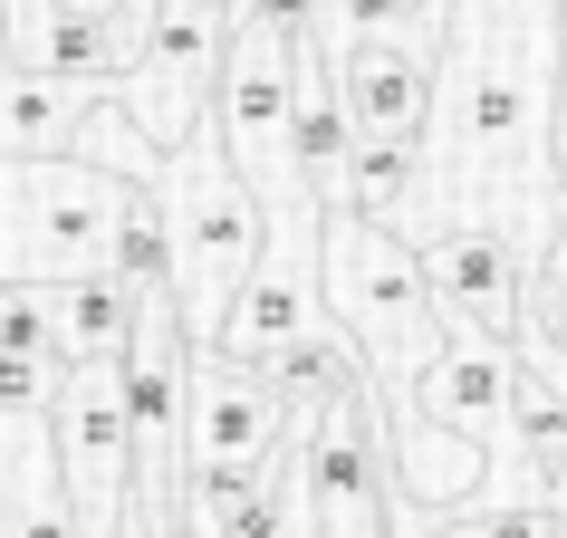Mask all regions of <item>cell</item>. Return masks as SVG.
I'll return each mask as SVG.
<instances>
[{
    "label": "cell",
    "mask_w": 567,
    "mask_h": 538,
    "mask_svg": "<svg viewBox=\"0 0 567 538\" xmlns=\"http://www.w3.org/2000/svg\"><path fill=\"white\" fill-rule=\"evenodd\" d=\"M558 49H567V0H443L404 240L481 221L529 269L548 260L558 211H567V183H558Z\"/></svg>",
    "instance_id": "obj_1"
},
{
    "label": "cell",
    "mask_w": 567,
    "mask_h": 538,
    "mask_svg": "<svg viewBox=\"0 0 567 538\" xmlns=\"http://www.w3.org/2000/svg\"><path fill=\"white\" fill-rule=\"evenodd\" d=\"M318 299H328V328L357 346L365 385H375V433L414 423V375L443 346L414 240L394 221H365V211H318Z\"/></svg>",
    "instance_id": "obj_2"
},
{
    "label": "cell",
    "mask_w": 567,
    "mask_h": 538,
    "mask_svg": "<svg viewBox=\"0 0 567 538\" xmlns=\"http://www.w3.org/2000/svg\"><path fill=\"white\" fill-rule=\"evenodd\" d=\"M154 211H164V289H174L183 346L221 337V308L240 299V279L260 260V193L231 174V154L212 145V125H193L183 145L154 154Z\"/></svg>",
    "instance_id": "obj_3"
},
{
    "label": "cell",
    "mask_w": 567,
    "mask_h": 538,
    "mask_svg": "<svg viewBox=\"0 0 567 538\" xmlns=\"http://www.w3.org/2000/svg\"><path fill=\"white\" fill-rule=\"evenodd\" d=\"M135 193L145 183L106 174L87 154H0V289L96 279Z\"/></svg>",
    "instance_id": "obj_4"
},
{
    "label": "cell",
    "mask_w": 567,
    "mask_h": 538,
    "mask_svg": "<svg viewBox=\"0 0 567 538\" xmlns=\"http://www.w3.org/2000/svg\"><path fill=\"white\" fill-rule=\"evenodd\" d=\"M203 125H212V145L231 154V174L260 193V211H299L308 203V174H299V30L231 20Z\"/></svg>",
    "instance_id": "obj_5"
},
{
    "label": "cell",
    "mask_w": 567,
    "mask_h": 538,
    "mask_svg": "<svg viewBox=\"0 0 567 538\" xmlns=\"http://www.w3.org/2000/svg\"><path fill=\"white\" fill-rule=\"evenodd\" d=\"M231 10L221 0H145V39L116 77V106L145 145H183L212 106V68H221Z\"/></svg>",
    "instance_id": "obj_6"
},
{
    "label": "cell",
    "mask_w": 567,
    "mask_h": 538,
    "mask_svg": "<svg viewBox=\"0 0 567 538\" xmlns=\"http://www.w3.org/2000/svg\"><path fill=\"white\" fill-rule=\"evenodd\" d=\"M49 443H59V480H68V509H78V538H116L125 500H135V433H125V375L116 365H68L59 375Z\"/></svg>",
    "instance_id": "obj_7"
},
{
    "label": "cell",
    "mask_w": 567,
    "mask_h": 538,
    "mask_svg": "<svg viewBox=\"0 0 567 538\" xmlns=\"http://www.w3.org/2000/svg\"><path fill=\"white\" fill-rule=\"evenodd\" d=\"M260 260H250V279H240V299L221 308V356L240 365H269L279 346H299L318 318H328V299H318V203L299 211H260Z\"/></svg>",
    "instance_id": "obj_8"
},
{
    "label": "cell",
    "mask_w": 567,
    "mask_h": 538,
    "mask_svg": "<svg viewBox=\"0 0 567 538\" xmlns=\"http://www.w3.org/2000/svg\"><path fill=\"white\" fill-rule=\"evenodd\" d=\"M289 443V404L260 365L193 346L183 356V472H260Z\"/></svg>",
    "instance_id": "obj_9"
},
{
    "label": "cell",
    "mask_w": 567,
    "mask_h": 538,
    "mask_svg": "<svg viewBox=\"0 0 567 538\" xmlns=\"http://www.w3.org/2000/svg\"><path fill=\"white\" fill-rule=\"evenodd\" d=\"M433 39H443V30H365L357 49L328 68L357 145H423V106H433Z\"/></svg>",
    "instance_id": "obj_10"
},
{
    "label": "cell",
    "mask_w": 567,
    "mask_h": 538,
    "mask_svg": "<svg viewBox=\"0 0 567 538\" xmlns=\"http://www.w3.org/2000/svg\"><path fill=\"white\" fill-rule=\"evenodd\" d=\"M414 260H423V299H433V318H443V328H491V337L519 328L529 260H519L501 231H481V221H452V231L414 240Z\"/></svg>",
    "instance_id": "obj_11"
},
{
    "label": "cell",
    "mask_w": 567,
    "mask_h": 538,
    "mask_svg": "<svg viewBox=\"0 0 567 538\" xmlns=\"http://www.w3.org/2000/svg\"><path fill=\"white\" fill-rule=\"evenodd\" d=\"M509 375H519V346H509V337H491V328H443L433 365L414 375V414L491 452V443H501V423H509Z\"/></svg>",
    "instance_id": "obj_12"
},
{
    "label": "cell",
    "mask_w": 567,
    "mask_h": 538,
    "mask_svg": "<svg viewBox=\"0 0 567 538\" xmlns=\"http://www.w3.org/2000/svg\"><path fill=\"white\" fill-rule=\"evenodd\" d=\"M49 404H0V538H78L59 443H49Z\"/></svg>",
    "instance_id": "obj_13"
},
{
    "label": "cell",
    "mask_w": 567,
    "mask_h": 538,
    "mask_svg": "<svg viewBox=\"0 0 567 538\" xmlns=\"http://www.w3.org/2000/svg\"><path fill=\"white\" fill-rule=\"evenodd\" d=\"M39 299H49V346H59V365H116L125 356L135 299H125L106 269H96V279H59V289H39Z\"/></svg>",
    "instance_id": "obj_14"
},
{
    "label": "cell",
    "mask_w": 567,
    "mask_h": 538,
    "mask_svg": "<svg viewBox=\"0 0 567 538\" xmlns=\"http://www.w3.org/2000/svg\"><path fill=\"white\" fill-rule=\"evenodd\" d=\"M106 279H116L125 299H174V289H164V211H154V193L125 203L116 240H106Z\"/></svg>",
    "instance_id": "obj_15"
},
{
    "label": "cell",
    "mask_w": 567,
    "mask_h": 538,
    "mask_svg": "<svg viewBox=\"0 0 567 538\" xmlns=\"http://www.w3.org/2000/svg\"><path fill=\"white\" fill-rule=\"evenodd\" d=\"M538 269H567V211H558V240H548V260Z\"/></svg>",
    "instance_id": "obj_16"
},
{
    "label": "cell",
    "mask_w": 567,
    "mask_h": 538,
    "mask_svg": "<svg viewBox=\"0 0 567 538\" xmlns=\"http://www.w3.org/2000/svg\"><path fill=\"white\" fill-rule=\"evenodd\" d=\"M78 10H125V0H78Z\"/></svg>",
    "instance_id": "obj_17"
}]
</instances>
